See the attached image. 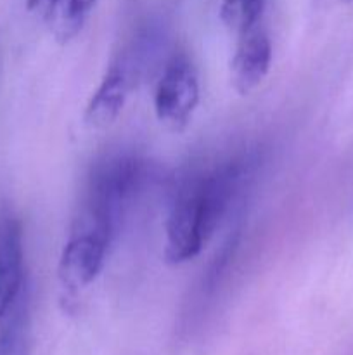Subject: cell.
I'll return each mask as SVG.
<instances>
[{
  "mask_svg": "<svg viewBox=\"0 0 353 355\" xmlns=\"http://www.w3.org/2000/svg\"><path fill=\"white\" fill-rule=\"evenodd\" d=\"M251 173L248 158H232L183 175L173 189L165 225V260H194L211 239Z\"/></svg>",
  "mask_w": 353,
  "mask_h": 355,
  "instance_id": "1",
  "label": "cell"
},
{
  "mask_svg": "<svg viewBox=\"0 0 353 355\" xmlns=\"http://www.w3.org/2000/svg\"><path fill=\"white\" fill-rule=\"evenodd\" d=\"M151 177V165L141 156L132 153L106 156L90 172L75 222L114 241L128 208L144 193Z\"/></svg>",
  "mask_w": 353,
  "mask_h": 355,
  "instance_id": "2",
  "label": "cell"
},
{
  "mask_svg": "<svg viewBox=\"0 0 353 355\" xmlns=\"http://www.w3.org/2000/svg\"><path fill=\"white\" fill-rule=\"evenodd\" d=\"M152 45V33L145 31L107 66L83 113V120L90 128H106L118 120L128 96L144 73L147 51Z\"/></svg>",
  "mask_w": 353,
  "mask_h": 355,
  "instance_id": "3",
  "label": "cell"
},
{
  "mask_svg": "<svg viewBox=\"0 0 353 355\" xmlns=\"http://www.w3.org/2000/svg\"><path fill=\"white\" fill-rule=\"evenodd\" d=\"M199 76L190 58L173 54L163 66L154 90V113L159 123L172 132H182L199 104Z\"/></svg>",
  "mask_w": 353,
  "mask_h": 355,
  "instance_id": "4",
  "label": "cell"
},
{
  "mask_svg": "<svg viewBox=\"0 0 353 355\" xmlns=\"http://www.w3.org/2000/svg\"><path fill=\"white\" fill-rule=\"evenodd\" d=\"M111 239L85 225L73 224L71 234L59 259V281L64 290L76 293L97 279L106 262Z\"/></svg>",
  "mask_w": 353,
  "mask_h": 355,
  "instance_id": "5",
  "label": "cell"
},
{
  "mask_svg": "<svg viewBox=\"0 0 353 355\" xmlns=\"http://www.w3.org/2000/svg\"><path fill=\"white\" fill-rule=\"evenodd\" d=\"M24 290L23 227L9 208H0V321Z\"/></svg>",
  "mask_w": 353,
  "mask_h": 355,
  "instance_id": "6",
  "label": "cell"
},
{
  "mask_svg": "<svg viewBox=\"0 0 353 355\" xmlns=\"http://www.w3.org/2000/svg\"><path fill=\"white\" fill-rule=\"evenodd\" d=\"M272 62V42L262 26L239 35L230 59V83L235 92L249 96L266 78Z\"/></svg>",
  "mask_w": 353,
  "mask_h": 355,
  "instance_id": "7",
  "label": "cell"
},
{
  "mask_svg": "<svg viewBox=\"0 0 353 355\" xmlns=\"http://www.w3.org/2000/svg\"><path fill=\"white\" fill-rule=\"evenodd\" d=\"M97 0H28V9L37 14L59 44L78 37L89 21Z\"/></svg>",
  "mask_w": 353,
  "mask_h": 355,
  "instance_id": "8",
  "label": "cell"
},
{
  "mask_svg": "<svg viewBox=\"0 0 353 355\" xmlns=\"http://www.w3.org/2000/svg\"><path fill=\"white\" fill-rule=\"evenodd\" d=\"M0 355H30L28 290L19 295L0 321Z\"/></svg>",
  "mask_w": 353,
  "mask_h": 355,
  "instance_id": "9",
  "label": "cell"
},
{
  "mask_svg": "<svg viewBox=\"0 0 353 355\" xmlns=\"http://www.w3.org/2000/svg\"><path fill=\"white\" fill-rule=\"evenodd\" d=\"M266 0H221L220 19L227 30L239 35L260 24Z\"/></svg>",
  "mask_w": 353,
  "mask_h": 355,
  "instance_id": "10",
  "label": "cell"
},
{
  "mask_svg": "<svg viewBox=\"0 0 353 355\" xmlns=\"http://www.w3.org/2000/svg\"><path fill=\"white\" fill-rule=\"evenodd\" d=\"M339 2H352V0H339Z\"/></svg>",
  "mask_w": 353,
  "mask_h": 355,
  "instance_id": "11",
  "label": "cell"
}]
</instances>
